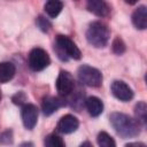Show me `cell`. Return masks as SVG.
Segmentation results:
<instances>
[{"label": "cell", "mask_w": 147, "mask_h": 147, "mask_svg": "<svg viewBox=\"0 0 147 147\" xmlns=\"http://www.w3.org/2000/svg\"><path fill=\"white\" fill-rule=\"evenodd\" d=\"M110 124L115 131L123 138H134L140 133L141 124L123 113H113L109 116Z\"/></svg>", "instance_id": "1"}, {"label": "cell", "mask_w": 147, "mask_h": 147, "mask_svg": "<svg viewBox=\"0 0 147 147\" xmlns=\"http://www.w3.org/2000/svg\"><path fill=\"white\" fill-rule=\"evenodd\" d=\"M109 38H110L109 28L105 23L99 21L91 23L86 31V39L88 44L96 48H103L105 46H107Z\"/></svg>", "instance_id": "2"}, {"label": "cell", "mask_w": 147, "mask_h": 147, "mask_svg": "<svg viewBox=\"0 0 147 147\" xmlns=\"http://www.w3.org/2000/svg\"><path fill=\"white\" fill-rule=\"evenodd\" d=\"M55 51L57 56L62 61H68L69 59L79 60L82 57V52L78 46L67 36L59 34L55 39Z\"/></svg>", "instance_id": "3"}, {"label": "cell", "mask_w": 147, "mask_h": 147, "mask_svg": "<svg viewBox=\"0 0 147 147\" xmlns=\"http://www.w3.org/2000/svg\"><path fill=\"white\" fill-rule=\"evenodd\" d=\"M78 78L80 83L90 87H99L102 83V75L101 72L93 67L87 64H83L78 68Z\"/></svg>", "instance_id": "4"}, {"label": "cell", "mask_w": 147, "mask_h": 147, "mask_svg": "<svg viewBox=\"0 0 147 147\" xmlns=\"http://www.w3.org/2000/svg\"><path fill=\"white\" fill-rule=\"evenodd\" d=\"M49 63H51V59L45 49L37 47V48L31 49V52L29 53L28 64L31 70L41 71L45 68H47L49 65Z\"/></svg>", "instance_id": "5"}, {"label": "cell", "mask_w": 147, "mask_h": 147, "mask_svg": "<svg viewBox=\"0 0 147 147\" xmlns=\"http://www.w3.org/2000/svg\"><path fill=\"white\" fill-rule=\"evenodd\" d=\"M55 87H56L57 93L61 96L69 95L75 88V80H74V77L71 76V74L68 71L61 70L56 78Z\"/></svg>", "instance_id": "6"}, {"label": "cell", "mask_w": 147, "mask_h": 147, "mask_svg": "<svg viewBox=\"0 0 147 147\" xmlns=\"http://www.w3.org/2000/svg\"><path fill=\"white\" fill-rule=\"evenodd\" d=\"M110 91L116 99H118L119 101H123V102L130 101L133 98L132 88L123 80H114L111 83Z\"/></svg>", "instance_id": "7"}, {"label": "cell", "mask_w": 147, "mask_h": 147, "mask_svg": "<svg viewBox=\"0 0 147 147\" xmlns=\"http://www.w3.org/2000/svg\"><path fill=\"white\" fill-rule=\"evenodd\" d=\"M21 116H22V122L25 129L32 130L36 126L38 121V108L32 103L23 105Z\"/></svg>", "instance_id": "8"}, {"label": "cell", "mask_w": 147, "mask_h": 147, "mask_svg": "<svg viewBox=\"0 0 147 147\" xmlns=\"http://www.w3.org/2000/svg\"><path fill=\"white\" fill-rule=\"evenodd\" d=\"M78 126H79V121L77 119V117L68 114L60 118V121L56 125V129L60 133L69 134V133L75 132L78 129Z\"/></svg>", "instance_id": "9"}, {"label": "cell", "mask_w": 147, "mask_h": 147, "mask_svg": "<svg viewBox=\"0 0 147 147\" xmlns=\"http://www.w3.org/2000/svg\"><path fill=\"white\" fill-rule=\"evenodd\" d=\"M86 7L88 11L99 17H107L110 13V7L106 0H86Z\"/></svg>", "instance_id": "10"}, {"label": "cell", "mask_w": 147, "mask_h": 147, "mask_svg": "<svg viewBox=\"0 0 147 147\" xmlns=\"http://www.w3.org/2000/svg\"><path fill=\"white\" fill-rule=\"evenodd\" d=\"M64 105V101L62 98H59V96H46L42 100V103H41V109H42V113L46 115V116H49L52 115L53 113H55L60 107H62Z\"/></svg>", "instance_id": "11"}, {"label": "cell", "mask_w": 147, "mask_h": 147, "mask_svg": "<svg viewBox=\"0 0 147 147\" xmlns=\"http://www.w3.org/2000/svg\"><path fill=\"white\" fill-rule=\"evenodd\" d=\"M132 23L139 30L147 28V8L146 6H139L132 14Z\"/></svg>", "instance_id": "12"}, {"label": "cell", "mask_w": 147, "mask_h": 147, "mask_svg": "<svg viewBox=\"0 0 147 147\" xmlns=\"http://www.w3.org/2000/svg\"><path fill=\"white\" fill-rule=\"evenodd\" d=\"M85 107H86L88 114L93 117H98L103 111V103L96 96H88L85 100Z\"/></svg>", "instance_id": "13"}, {"label": "cell", "mask_w": 147, "mask_h": 147, "mask_svg": "<svg viewBox=\"0 0 147 147\" xmlns=\"http://www.w3.org/2000/svg\"><path fill=\"white\" fill-rule=\"evenodd\" d=\"M16 68L11 62H1L0 63V83H7L13 79L15 76Z\"/></svg>", "instance_id": "14"}, {"label": "cell", "mask_w": 147, "mask_h": 147, "mask_svg": "<svg viewBox=\"0 0 147 147\" xmlns=\"http://www.w3.org/2000/svg\"><path fill=\"white\" fill-rule=\"evenodd\" d=\"M62 8H63V3L61 0H47L44 6L46 14L52 18L56 17L61 13Z\"/></svg>", "instance_id": "15"}, {"label": "cell", "mask_w": 147, "mask_h": 147, "mask_svg": "<svg viewBox=\"0 0 147 147\" xmlns=\"http://www.w3.org/2000/svg\"><path fill=\"white\" fill-rule=\"evenodd\" d=\"M134 114H136V119L141 125H146V122H147V106L144 101H140L136 105Z\"/></svg>", "instance_id": "16"}, {"label": "cell", "mask_w": 147, "mask_h": 147, "mask_svg": "<svg viewBox=\"0 0 147 147\" xmlns=\"http://www.w3.org/2000/svg\"><path fill=\"white\" fill-rule=\"evenodd\" d=\"M44 145L48 147H64V141L60 136L51 133L44 139Z\"/></svg>", "instance_id": "17"}, {"label": "cell", "mask_w": 147, "mask_h": 147, "mask_svg": "<svg viewBox=\"0 0 147 147\" xmlns=\"http://www.w3.org/2000/svg\"><path fill=\"white\" fill-rule=\"evenodd\" d=\"M96 141H98V145L101 147H115L116 146V142L114 141V139L107 132H103V131L98 134Z\"/></svg>", "instance_id": "18"}, {"label": "cell", "mask_w": 147, "mask_h": 147, "mask_svg": "<svg viewBox=\"0 0 147 147\" xmlns=\"http://www.w3.org/2000/svg\"><path fill=\"white\" fill-rule=\"evenodd\" d=\"M111 49H113V52H114L115 54H117V55H122V54L125 52V49H126V47H125V42L123 41V39L119 38V37H116V38L113 40Z\"/></svg>", "instance_id": "19"}, {"label": "cell", "mask_w": 147, "mask_h": 147, "mask_svg": "<svg viewBox=\"0 0 147 147\" xmlns=\"http://www.w3.org/2000/svg\"><path fill=\"white\" fill-rule=\"evenodd\" d=\"M36 24H37V26H38L42 32H48V31L51 30V28H52L51 22H49L46 17H44V16H41V15H39V16L37 17Z\"/></svg>", "instance_id": "20"}, {"label": "cell", "mask_w": 147, "mask_h": 147, "mask_svg": "<svg viewBox=\"0 0 147 147\" xmlns=\"http://www.w3.org/2000/svg\"><path fill=\"white\" fill-rule=\"evenodd\" d=\"M13 102L15 103V105H18V106H23L24 105V102H25V100H26V96H25V94L23 93V92H17L14 96H13Z\"/></svg>", "instance_id": "21"}, {"label": "cell", "mask_w": 147, "mask_h": 147, "mask_svg": "<svg viewBox=\"0 0 147 147\" xmlns=\"http://www.w3.org/2000/svg\"><path fill=\"white\" fill-rule=\"evenodd\" d=\"M126 146H145V144H141V142H130Z\"/></svg>", "instance_id": "22"}, {"label": "cell", "mask_w": 147, "mask_h": 147, "mask_svg": "<svg viewBox=\"0 0 147 147\" xmlns=\"http://www.w3.org/2000/svg\"><path fill=\"white\" fill-rule=\"evenodd\" d=\"M138 0H125V2L126 3H129V5H133V3H136Z\"/></svg>", "instance_id": "23"}, {"label": "cell", "mask_w": 147, "mask_h": 147, "mask_svg": "<svg viewBox=\"0 0 147 147\" xmlns=\"http://www.w3.org/2000/svg\"><path fill=\"white\" fill-rule=\"evenodd\" d=\"M82 146H92V144H91V142H88V141H86V142H83V144H82Z\"/></svg>", "instance_id": "24"}, {"label": "cell", "mask_w": 147, "mask_h": 147, "mask_svg": "<svg viewBox=\"0 0 147 147\" xmlns=\"http://www.w3.org/2000/svg\"><path fill=\"white\" fill-rule=\"evenodd\" d=\"M1 98H2V95H1V91H0V101H1Z\"/></svg>", "instance_id": "25"}]
</instances>
